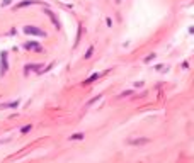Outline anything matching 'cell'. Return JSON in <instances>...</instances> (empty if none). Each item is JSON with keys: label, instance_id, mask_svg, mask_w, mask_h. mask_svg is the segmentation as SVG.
Returning <instances> with one entry per match:
<instances>
[{"label": "cell", "instance_id": "6da1fadb", "mask_svg": "<svg viewBox=\"0 0 194 163\" xmlns=\"http://www.w3.org/2000/svg\"><path fill=\"white\" fill-rule=\"evenodd\" d=\"M24 33L26 34H31V36H39V37H44L46 36V33L41 29H38V27H34V25H24Z\"/></svg>", "mask_w": 194, "mask_h": 163}, {"label": "cell", "instance_id": "7a4b0ae2", "mask_svg": "<svg viewBox=\"0 0 194 163\" xmlns=\"http://www.w3.org/2000/svg\"><path fill=\"white\" fill-rule=\"evenodd\" d=\"M9 70V63H7V53H2V68H0V73L5 75Z\"/></svg>", "mask_w": 194, "mask_h": 163}, {"label": "cell", "instance_id": "3957f363", "mask_svg": "<svg viewBox=\"0 0 194 163\" xmlns=\"http://www.w3.org/2000/svg\"><path fill=\"white\" fill-rule=\"evenodd\" d=\"M36 4V0H24V2H21V4L15 5V9H22V7H27V5H34Z\"/></svg>", "mask_w": 194, "mask_h": 163}, {"label": "cell", "instance_id": "277c9868", "mask_svg": "<svg viewBox=\"0 0 194 163\" xmlns=\"http://www.w3.org/2000/svg\"><path fill=\"white\" fill-rule=\"evenodd\" d=\"M145 143H148V139L147 138H141V139H131L129 145H145Z\"/></svg>", "mask_w": 194, "mask_h": 163}, {"label": "cell", "instance_id": "5b68a950", "mask_svg": "<svg viewBox=\"0 0 194 163\" xmlns=\"http://www.w3.org/2000/svg\"><path fill=\"white\" fill-rule=\"evenodd\" d=\"M46 14H48V15H49V17H51V21H53V22H55V25H56V29H58V27H60V22H58V19H56V17H55V14H53V12H49V10H46Z\"/></svg>", "mask_w": 194, "mask_h": 163}, {"label": "cell", "instance_id": "8992f818", "mask_svg": "<svg viewBox=\"0 0 194 163\" xmlns=\"http://www.w3.org/2000/svg\"><path fill=\"white\" fill-rule=\"evenodd\" d=\"M26 48H27V49H36V51L41 49L39 44H36V43H26Z\"/></svg>", "mask_w": 194, "mask_h": 163}, {"label": "cell", "instance_id": "52a82bcc", "mask_svg": "<svg viewBox=\"0 0 194 163\" xmlns=\"http://www.w3.org/2000/svg\"><path fill=\"white\" fill-rule=\"evenodd\" d=\"M95 78H99V73H94V75H92V76H89V78L85 80L84 83H85V85H89V83H92V82H94Z\"/></svg>", "mask_w": 194, "mask_h": 163}, {"label": "cell", "instance_id": "ba28073f", "mask_svg": "<svg viewBox=\"0 0 194 163\" xmlns=\"http://www.w3.org/2000/svg\"><path fill=\"white\" fill-rule=\"evenodd\" d=\"M84 138H85L84 133H77V134H72V136H70V139H73V141L75 139H84Z\"/></svg>", "mask_w": 194, "mask_h": 163}, {"label": "cell", "instance_id": "9c48e42d", "mask_svg": "<svg viewBox=\"0 0 194 163\" xmlns=\"http://www.w3.org/2000/svg\"><path fill=\"white\" fill-rule=\"evenodd\" d=\"M5 107H19V102H10V104H2L0 109H5Z\"/></svg>", "mask_w": 194, "mask_h": 163}, {"label": "cell", "instance_id": "30bf717a", "mask_svg": "<svg viewBox=\"0 0 194 163\" xmlns=\"http://www.w3.org/2000/svg\"><path fill=\"white\" fill-rule=\"evenodd\" d=\"M31 127H33V126H31V124H27V126H24V127H22V129H21V133H22V134L29 133V131H31Z\"/></svg>", "mask_w": 194, "mask_h": 163}, {"label": "cell", "instance_id": "8fae6325", "mask_svg": "<svg viewBox=\"0 0 194 163\" xmlns=\"http://www.w3.org/2000/svg\"><path fill=\"white\" fill-rule=\"evenodd\" d=\"M97 100H101V95H97V97H94L92 100H89V102H87V107H89V105H92V104H95Z\"/></svg>", "mask_w": 194, "mask_h": 163}, {"label": "cell", "instance_id": "7c38bea8", "mask_svg": "<svg viewBox=\"0 0 194 163\" xmlns=\"http://www.w3.org/2000/svg\"><path fill=\"white\" fill-rule=\"evenodd\" d=\"M155 56H157V54H155V53H152L150 56H147V58H145V63H150L152 60H155Z\"/></svg>", "mask_w": 194, "mask_h": 163}, {"label": "cell", "instance_id": "4fadbf2b", "mask_svg": "<svg viewBox=\"0 0 194 163\" xmlns=\"http://www.w3.org/2000/svg\"><path fill=\"white\" fill-rule=\"evenodd\" d=\"M92 53H94V48H89V49H87V53H85V58H90V56H92Z\"/></svg>", "mask_w": 194, "mask_h": 163}, {"label": "cell", "instance_id": "5bb4252c", "mask_svg": "<svg viewBox=\"0 0 194 163\" xmlns=\"http://www.w3.org/2000/svg\"><path fill=\"white\" fill-rule=\"evenodd\" d=\"M26 68L27 70H38V68H41V65H27Z\"/></svg>", "mask_w": 194, "mask_h": 163}, {"label": "cell", "instance_id": "9a60e30c", "mask_svg": "<svg viewBox=\"0 0 194 163\" xmlns=\"http://www.w3.org/2000/svg\"><path fill=\"white\" fill-rule=\"evenodd\" d=\"M126 95H131V90H128V92H123V94H121V97H126Z\"/></svg>", "mask_w": 194, "mask_h": 163}, {"label": "cell", "instance_id": "2e32d148", "mask_svg": "<svg viewBox=\"0 0 194 163\" xmlns=\"http://www.w3.org/2000/svg\"><path fill=\"white\" fill-rule=\"evenodd\" d=\"M10 4V0H4V2H2V7H5V5H9Z\"/></svg>", "mask_w": 194, "mask_h": 163}]
</instances>
